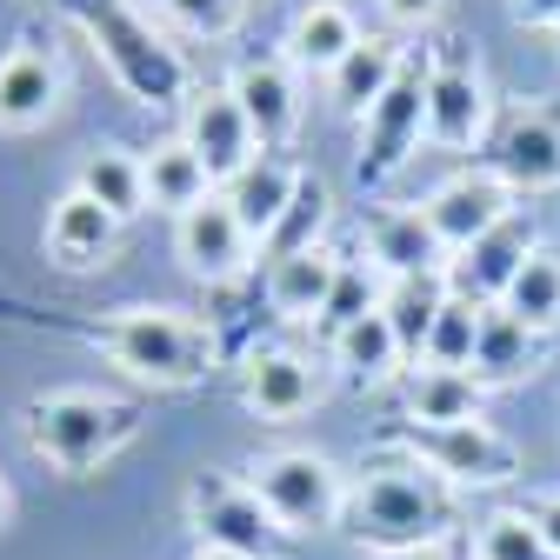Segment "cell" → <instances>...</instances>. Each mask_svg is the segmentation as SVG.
<instances>
[{
	"mask_svg": "<svg viewBox=\"0 0 560 560\" xmlns=\"http://www.w3.org/2000/svg\"><path fill=\"white\" fill-rule=\"evenodd\" d=\"M194 560H241V553H221V547H194Z\"/></svg>",
	"mask_w": 560,
	"mask_h": 560,
	"instance_id": "39",
	"label": "cell"
},
{
	"mask_svg": "<svg viewBox=\"0 0 560 560\" xmlns=\"http://www.w3.org/2000/svg\"><path fill=\"white\" fill-rule=\"evenodd\" d=\"M320 394H327V374L301 347H254L241 361V400L260 420H301Z\"/></svg>",
	"mask_w": 560,
	"mask_h": 560,
	"instance_id": "15",
	"label": "cell"
},
{
	"mask_svg": "<svg viewBox=\"0 0 560 560\" xmlns=\"http://www.w3.org/2000/svg\"><path fill=\"white\" fill-rule=\"evenodd\" d=\"M180 140L194 148V161L207 167V180H214V187H228V180L260 154V140H254V127H247V114H241V101H234L228 88H200V94L187 101Z\"/></svg>",
	"mask_w": 560,
	"mask_h": 560,
	"instance_id": "14",
	"label": "cell"
},
{
	"mask_svg": "<svg viewBox=\"0 0 560 560\" xmlns=\"http://www.w3.org/2000/svg\"><path fill=\"white\" fill-rule=\"evenodd\" d=\"M407 54H413V47H400L394 34H368V40L327 74V107H334L340 120H361V114L394 88V74L407 67Z\"/></svg>",
	"mask_w": 560,
	"mask_h": 560,
	"instance_id": "23",
	"label": "cell"
},
{
	"mask_svg": "<svg viewBox=\"0 0 560 560\" xmlns=\"http://www.w3.org/2000/svg\"><path fill=\"white\" fill-rule=\"evenodd\" d=\"M514 320H527L534 334H547V327H560V254L553 247H540L527 267H521V280L508 288V301H501Z\"/></svg>",
	"mask_w": 560,
	"mask_h": 560,
	"instance_id": "32",
	"label": "cell"
},
{
	"mask_svg": "<svg viewBox=\"0 0 560 560\" xmlns=\"http://www.w3.org/2000/svg\"><path fill=\"white\" fill-rule=\"evenodd\" d=\"M514 27H553L560 34V0H508Z\"/></svg>",
	"mask_w": 560,
	"mask_h": 560,
	"instance_id": "38",
	"label": "cell"
},
{
	"mask_svg": "<svg viewBox=\"0 0 560 560\" xmlns=\"http://www.w3.org/2000/svg\"><path fill=\"white\" fill-rule=\"evenodd\" d=\"M207 194H221L214 180H207V167L194 161V148L174 133V140H161V148L148 154V214H187V207H200Z\"/></svg>",
	"mask_w": 560,
	"mask_h": 560,
	"instance_id": "29",
	"label": "cell"
},
{
	"mask_svg": "<svg viewBox=\"0 0 560 560\" xmlns=\"http://www.w3.org/2000/svg\"><path fill=\"white\" fill-rule=\"evenodd\" d=\"M534 361H540V334L527 320H514L508 307H487L480 314V340H474V374L487 387H508V381L534 374Z\"/></svg>",
	"mask_w": 560,
	"mask_h": 560,
	"instance_id": "28",
	"label": "cell"
},
{
	"mask_svg": "<svg viewBox=\"0 0 560 560\" xmlns=\"http://www.w3.org/2000/svg\"><path fill=\"white\" fill-rule=\"evenodd\" d=\"M221 88L241 101L260 154H288L294 148V133H301V81H294L288 54H247Z\"/></svg>",
	"mask_w": 560,
	"mask_h": 560,
	"instance_id": "12",
	"label": "cell"
},
{
	"mask_svg": "<svg viewBox=\"0 0 560 560\" xmlns=\"http://www.w3.org/2000/svg\"><path fill=\"white\" fill-rule=\"evenodd\" d=\"M361 40H368V27L354 21L347 0H301L294 21H288V60H294V74H320L327 81Z\"/></svg>",
	"mask_w": 560,
	"mask_h": 560,
	"instance_id": "22",
	"label": "cell"
},
{
	"mask_svg": "<svg viewBox=\"0 0 560 560\" xmlns=\"http://www.w3.org/2000/svg\"><path fill=\"white\" fill-rule=\"evenodd\" d=\"M407 560H447V553H441V547H434V553H407Z\"/></svg>",
	"mask_w": 560,
	"mask_h": 560,
	"instance_id": "41",
	"label": "cell"
},
{
	"mask_svg": "<svg viewBox=\"0 0 560 560\" xmlns=\"http://www.w3.org/2000/svg\"><path fill=\"white\" fill-rule=\"evenodd\" d=\"M420 207H428V221H434V234H441V247H447V260H454L460 247H474L487 228H501V221L514 214V194L487 174V167H454Z\"/></svg>",
	"mask_w": 560,
	"mask_h": 560,
	"instance_id": "16",
	"label": "cell"
},
{
	"mask_svg": "<svg viewBox=\"0 0 560 560\" xmlns=\"http://www.w3.org/2000/svg\"><path fill=\"white\" fill-rule=\"evenodd\" d=\"M40 247H47V260H54L60 273H94V267H107V260H114V247H120V221L107 214L94 194L67 187V194L47 207Z\"/></svg>",
	"mask_w": 560,
	"mask_h": 560,
	"instance_id": "18",
	"label": "cell"
},
{
	"mask_svg": "<svg viewBox=\"0 0 560 560\" xmlns=\"http://www.w3.org/2000/svg\"><path fill=\"white\" fill-rule=\"evenodd\" d=\"M254 494L267 501V514L280 521V534L288 540H307V534H327L347 521V501H354V487H347V474L314 454V447H273L247 467Z\"/></svg>",
	"mask_w": 560,
	"mask_h": 560,
	"instance_id": "6",
	"label": "cell"
},
{
	"mask_svg": "<svg viewBox=\"0 0 560 560\" xmlns=\"http://www.w3.org/2000/svg\"><path fill=\"white\" fill-rule=\"evenodd\" d=\"M447 301H454L447 273H413V280H394V288H387L381 314H387V327H394V340H400V354H407L413 368H420V354H428V334H434V320H441Z\"/></svg>",
	"mask_w": 560,
	"mask_h": 560,
	"instance_id": "27",
	"label": "cell"
},
{
	"mask_svg": "<svg viewBox=\"0 0 560 560\" xmlns=\"http://www.w3.org/2000/svg\"><path fill=\"white\" fill-rule=\"evenodd\" d=\"M327 221H334V194H327V180H301V194H294V207H288V221L273 228V241L260 247V260H273V254H301V247H320V234H327Z\"/></svg>",
	"mask_w": 560,
	"mask_h": 560,
	"instance_id": "33",
	"label": "cell"
},
{
	"mask_svg": "<svg viewBox=\"0 0 560 560\" xmlns=\"http://www.w3.org/2000/svg\"><path fill=\"white\" fill-rule=\"evenodd\" d=\"M340 260L347 254H334L327 241L320 247H301V254H273L267 273H260L267 307L288 320V327H314L327 314V294H334V280H340Z\"/></svg>",
	"mask_w": 560,
	"mask_h": 560,
	"instance_id": "20",
	"label": "cell"
},
{
	"mask_svg": "<svg viewBox=\"0 0 560 560\" xmlns=\"http://www.w3.org/2000/svg\"><path fill=\"white\" fill-rule=\"evenodd\" d=\"M387 288H394V280H387L368 254H347V260H340V280H334V294H327V314L314 320V334H320V340H334L340 327H354V320L381 314Z\"/></svg>",
	"mask_w": 560,
	"mask_h": 560,
	"instance_id": "30",
	"label": "cell"
},
{
	"mask_svg": "<svg viewBox=\"0 0 560 560\" xmlns=\"http://www.w3.org/2000/svg\"><path fill=\"white\" fill-rule=\"evenodd\" d=\"M180 508H187L194 547H221L241 560H273L288 547V534H280V521L267 514V501L254 494L247 474H194Z\"/></svg>",
	"mask_w": 560,
	"mask_h": 560,
	"instance_id": "8",
	"label": "cell"
},
{
	"mask_svg": "<svg viewBox=\"0 0 560 560\" xmlns=\"http://www.w3.org/2000/svg\"><path fill=\"white\" fill-rule=\"evenodd\" d=\"M161 14L194 40H228L247 21V0H161Z\"/></svg>",
	"mask_w": 560,
	"mask_h": 560,
	"instance_id": "35",
	"label": "cell"
},
{
	"mask_svg": "<svg viewBox=\"0 0 560 560\" xmlns=\"http://www.w3.org/2000/svg\"><path fill=\"white\" fill-rule=\"evenodd\" d=\"M0 527H8V474H0Z\"/></svg>",
	"mask_w": 560,
	"mask_h": 560,
	"instance_id": "40",
	"label": "cell"
},
{
	"mask_svg": "<svg viewBox=\"0 0 560 560\" xmlns=\"http://www.w3.org/2000/svg\"><path fill=\"white\" fill-rule=\"evenodd\" d=\"M487 381L467 368H407V413L420 428H454V420H480Z\"/></svg>",
	"mask_w": 560,
	"mask_h": 560,
	"instance_id": "24",
	"label": "cell"
},
{
	"mask_svg": "<svg viewBox=\"0 0 560 560\" xmlns=\"http://www.w3.org/2000/svg\"><path fill=\"white\" fill-rule=\"evenodd\" d=\"M428 140V47H413L394 88L361 114V154H354V187L381 194Z\"/></svg>",
	"mask_w": 560,
	"mask_h": 560,
	"instance_id": "7",
	"label": "cell"
},
{
	"mask_svg": "<svg viewBox=\"0 0 560 560\" xmlns=\"http://www.w3.org/2000/svg\"><path fill=\"white\" fill-rule=\"evenodd\" d=\"M534 254H540V221L527 214V207H514L501 228H487L474 247H460V254L447 260V288H454L460 301H474V307H501L508 288L521 280V267H527Z\"/></svg>",
	"mask_w": 560,
	"mask_h": 560,
	"instance_id": "10",
	"label": "cell"
},
{
	"mask_svg": "<svg viewBox=\"0 0 560 560\" xmlns=\"http://www.w3.org/2000/svg\"><path fill=\"white\" fill-rule=\"evenodd\" d=\"M301 180H307V167H301L294 154H254V161L221 187V194H228V207L241 214V228L254 234V247H267V241H273V228L288 221V207H294Z\"/></svg>",
	"mask_w": 560,
	"mask_h": 560,
	"instance_id": "21",
	"label": "cell"
},
{
	"mask_svg": "<svg viewBox=\"0 0 560 560\" xmlns=\"http://www.w3.org/2000/svg\"><path fill=\"white\" fill-rule=\"evenodd\" d=\"M21 434L54 474L88 480L140 434V407L114 400V394H94V387H54V394H34L21 407Z\"/></svg>",
	"mask_w": 560,
	"mask_h": 560,
	"instance_id": "4",
	"label": "cell"
},
{
	"mask_svg": "<svg viewBox=\"0 0 560 560\" xmlns=\"http://www.w3.org/2000/svg\"><path fill=\"white\" fill-rule=\"evenodd\" d=\"M487 174L508 194H553L560 187V107H514L487 140Z\"/></svg>",
	"mask_w": 560,
	"mask_h": 560,
	"instance_id": "11",
	"label": "cell"
},
{
	"mask_svg": "<svg viewBox=\"0 0 560 560\" xmlns=\"http://www.w3.org/2000/svg\"><path fill=\"white\" fill-rule=\"evenodd\" d=\"M494 127V88L480 60L467 54L460 34H441L428 47V148L441 154H474Z\"/></svg>",
	"mask_w": 560,
	"mask_h": 560,
	"instance_id": "9",
	"label": "cell"
},
{
	"mask_svg": "<svg viewBox=\"0 0 560 560\" xmlns=\"http://www.w3.org/2000/svg\"><path fill=\"white\" fill-rule=\"evenodd\" d=\"M174 254L194 280H207V288H228V280H241L254 267V234L241 228V214L228 207V194H207L200 207H187V214L174 221Z\"/></svg>",
	"mask_w": 560,
	"mask_h": 560,
	"instance_id": "13",
	"label": "cell"
},
{
	"mask_svg": "<svg viewBox=\"0 0 560 560\" xmlns=\"http://www.w3.org/2000/svg\"><path fill=\"white\" fill-rule=\"evenodd\" d=\"M327 368H334L340 381H354V387H387V381L407 368V354H400L387 314H368V320L340 327V334L327 340Z\"/></svg>",
	"mask_w": 560,
	"mask_h": 560,
	"instance_id": "25",
	"label": "cell"
},
{
	"mask_svg": "<svg viewBox=\"0 0 560 560\" xmlns=\"http://www.w3.org/2000/svg\"><path fill=\"white\" fill-rule=\"evenodd\" d=\"M480 314L487 307H474V301H447L441 307V320H434V334H428V354H420V368H467L474 374V340H480Z\"/></svg>",
	"mask_w": 560,
	"mask_h": 560,
	"instance_id": "34",
	"label": "cell"
},
{
	"mask_svg": "<svg viewBox=\"0 0 560 560\" xmlns=\"http://www.w3.org/2000/svg\"><path fill=\"white\" fill-rule=\"evenodd\" d=\"M527 514H534V527L547 534V547L560 553V487H547V494H534V501H527Z\"/></svg>",
	"mask_w": 560,
	"mask_h": 560,
	"instance_id": "37",
	"label": "cell"
},
{
	"mask_svg": "<svg viewBox=\"0 0 560 560\" xmlns=\"http://www.w3.org/2000/svg\"><path fill=\"white\" fill-rule=\"evenodd\" d=\"M74 187L81 194H94L107 214L127 228V221H140L148 214V154H133V148H94L88 161H81V174H74Z\"/></svg>",
	"mask_w": 560,
	"mask_h": 560,
	"instance_id": "26",
	"label": "cell"
},
{
	"mask_svg": "<svg viewBox=\"0 0 560 560\" xmlns=\"http://www.w3.org/2000/svg\"><path fill=\"white\" fill-rule=\"evenodd\" d=\"M381 14L394 27H434L441 21V0H381Z\"/></svg>",
	"mask_w": 560,
	"mask_h": 560,
	"instance_id": "36",
	"label": "cell"
},
{
	"mask_svg": "<svg viewBox=\"0 0 560 560\" xmlns=\"http://www.w3.org/2000/svg\"><path fill=\"white\" fill-rule=\"evenodd\" d=\"M0 320L74 334L94 354H107L127 381H148V387H194L221 368V334L194 314H174V307H114L94 320V314H40V307H21L0 294Z\"/></svg>",
	"mask_w": 560,
	"mask_h": 560,
	"instance_id": "1",
	"label": "cell"
},
{
	"mask_svg": "<svg viewBox=\"0 0 560 560\" xmlns=\"http://www.w3.org/2000/svg\"><path fill=\"white\" fill-rule=\"evenodd\" d=\"M347 540L374 560H407V553H434L460 534V487H447L441 474L413 467V460H387L374 467L354 501H347Z\"/></svg>",
	"mask_w": 560,
	"mask_h": 560,
	"instance_id": "2",
	"label": "cell"
},
{
	"mask_svg": "<svg viewBox=\"0 0 560 560\" xmlns=\"http://www.w3.org/2000/svg\"><path fill=\"white\" fill-rule=\"evenodd\" d=\"M381 447L441 474L460 494H494V487L521 480V447L508 434H494L487 420H454V428H420V420H387Z\"/></svg>",
	"mask_w": 560,
	"mask_h": 560,
	"instance_id": "5",
	"label": "cell"
},
{
	"mask_svg": "<svg viewBox=\"0 0 560 560\" xmlns=\"http://www.w3.org/2000/svg\"><path fill=\"white\" fill-rule=\"evenodd\" d=\"M361 254L387 273V280H413V273H447V247L428 221V207H368L361 221Z\"/></svg>",
	"mask_w": 560,
	"mask_h": 560,
	"instance_id": "17",
	"label": "cell"
},
{
	"mask_svg": "<svg viewBox=\"0 0 560 560\" xmlns=\"http://www.w3.org/2000/svg\"><path fill=\"white\" fill-rule=\"evenodd\" d=\"M67 21L88 34V47L101 54V67L114 74V88L148 107V114H187L194 101V74L187 54L154 27V14H140L133 0H60Z\"/></svg>",
	"mask_w": 560,
	"mask_h": 560,
	"instance_id": "3",
	"label": "cell"
},
{
	"mask_svg": "<svg viewBox=\"0 0 560 560\" xmlns=\"http://www.w3.org/2000/svg\"><path fill=\"white\" fill-rule=\"evenodd\" d=\"M474 560H560L527 508H494L474 521Z\"/></svg>",
	"mask_w": 560,
	"mask_h": 560,
	"instance_id": "31",
	"label": "cell"
},
{
	"mask_svg": "<svg viewBox=\"0 0 560 560\" xmlns=\"http://www.w3.org/2000/svg\"><path fill=\"white\" fill-rule=\"evenodd\" d=\"M67 94V67L54 47L27 40L14 54H0V133H34L60 114Z\"/></svg>",
	"mask_w": 560,
	"mask_h": 560,
	"instance_id": "19",
	"label": "cell"
}]
</instances>
